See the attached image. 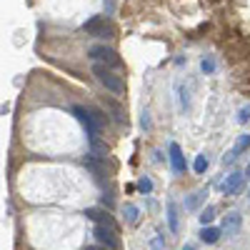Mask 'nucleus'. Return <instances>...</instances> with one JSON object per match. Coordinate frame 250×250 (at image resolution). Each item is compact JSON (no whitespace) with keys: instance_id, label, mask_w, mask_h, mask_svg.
<instances>
[{"instance_id":"18","label":"nucleus","mask_w":250,"mask_h":250,"mask_svg":"<svg viewBox=\"0 0 250 250\" xmlns=\"http://www.w3.org/2000/svg\"><path fill=\"white\" fill-rule=\"evenodd\" d=\"M123 213H125V218H128V223H138V208L135 205L128 203V205L123 208Z\"/></svg>"},{"instance_id":"17","label":"nucleus","mask_w":250,"mask_h":250,"mask_svg":"<svg viewBox=\"0 0 250 250\" xmlns=\"http://www.w3.org/2000/svg\"><path fill=\"white\" fill-rule=\"evenodd\" d=\"M193 170H195L198 175H203V173L208 170V158H205V155H198V158H195V163H193Z\"/></svg>"},{"instance_id":"20","label":"nucleus","mask_w":250,"mask_h":250,"mask_svg":"<svg viewBox=\"0 0 250 250\" xmlns=\"http://www.w3.org/2000/svg\"><path fill=\"white\" fill-rule=\"evenodd\" d=\"M245 120H250V105L240 110V123H245Z\"/></svg>"},{"instance_id":"4","label":"nucleus","mask_w":250,"mask_h":250,"mask_svg":"<svg viewBox=\"0 0 250 250\" xmlns=\"http://www.w3.org/2000/svg\"><path fill=\"white\" fill-rule=\"evenodd\" d=\"M88 58L93 62H100V65H105V68H120L123 65V60L118 58V53L108 45H93L88 50Z\"/></svg>"},{"instance_id":"2","label":"nucleus","mask_w":250,"mask_h":250,"mask_svg":"<svg viewBox=\"0 0 250 250\" xmlns=\"http://www.w3.org/2000/svg\"><path fill=\"white\" fill-rule=\"evenodd\" d=\"M83 33L90 35V38H113L115 28L103 15H93V18H88L85 23H83Z\"/></svg>"},{"instance_id":"22","label":"nucleus","mask_w":250,"mask_h":250,"mask_svg":"<svg viewBox=\"0 0 250 250\" xmlns=\"http://www.w3.org/2000/svg\"><path fill=\"white\" fill-rule=\"evenodd\" d=\"M243 175H245V178H250V165H248V170H245V173H243Z\"/></svg>"},{"instance_id":"12","label":"nucleus","mask_w":250,"mask_h":250,"mask_svg":"<svg viewBox=\"0 0 250 250\" xmlns=\"http://www.w3.org/2000/svg\"><path fill=\"white\" fill-rule=\"evenodd\" d=\"M168 225H170L173 233H178V228H180V225H178V208H175L173 200L168 203Z\"/></svg>"},{"instance_id":"13","label":"nucleus","mask_w":250,"mask_h":250,"mask_svg":"<svg viewBox=\"0 0 250 250\" xmlns=\"http://www.w3.org/2000/svg\"><path fill=\"white\" fill-rule=\"evenodd\" d=\"M198 218H200L203 228H205V225H210V223H213V218H215V205H208V208H203V213H200Z\"/></svg>"},{"instance_id":"23","label":"nucleus","mask_w":250,"mask_h":250,"mask_svg":"<svg viewBox=\"0 0 250 250\" xmlns=\"http://www.w3.org/2000/svg\"><path fill=\"white\" fill-rule=\"evenodd\" d=\"M183 250H195V248H193V245H185V248H183Z\"/></svg>"},{"instance_id":"8","label":"nucleus","mask_w":250,"mask_h":250,"mask_svg":"<svg viewBox=\"0 0 250 250\" xmlns=\"http://www.w3.org/2000/svg\"><path fill=\"white\" fill-rule=\"evenodd\" d=\"M168 153H170V168H173V173H185L188 170V163H185V155L180 150V145L178 143H170Z\"/></svg>"},{"instance_id":"21","label":"nucleus","mask_w":250,"mask_h":250,"mask_svg":"<svg viewBox=\"0 0 250 250\" xmlns=\"http://www.w3.org/2000/svg\"><path fill=\"white\" fill-rule=\"evenodd\" d=\"M203 70L205 73H213V60H203Z\"/></svg>"},{"instance_id":"6","label":"nucleus","mask_w":250,"mask_h":250,"mask_svg":"<svg viewBox=\"0 0 250 250\" xmlns=\"http://www.w3.org/2000/svg\"><path fill=\"white\" fill-rule=\"evenodd\" d=\"M85 218L93 220L95 225H105V228H113V230H118V225H115L110 210H100V208H85Z\"/></svg>"},{"instance_id":"11","label":"nucleus","mask_w":250,"mask_h":250,"mask_svg":"<svg viewBox=\"0 0 250 250\" xmlns=\"http://www.w3.org/2000/svg\"><path fill=\"white\" fill-rule=\"evenodd\" d=\"M220 228H213V225H205L203 230H200V240L203 243H208V245H213V243H218V238H220Z\"/></svg>"},{"instance_id":"5","label":"nucleus","mask_w":250,"mask_h":250,"mask_svg":"<svg viewBox=\"0 0 250 250\" xmlns=\"http://www.w3.org/2000/svg\"><path fill=\"white\" fill-rule=\"evenodd\" d=\"M95 240L103 245V248H108V250H120V238H118V230H113V228H105V225H95V230H93Z\"/></svg>"},{"instance_id":"7","label":"nucleus","mask_w":250,"mask_h":250,"mask_svg":"<svg viewBox=\"0 0 250 250\" xmlns=\"http://www.w3.org/2000/svg\"><path fill=\"white\" fill-rule=\"evenodd\" d=\"M83 165H85V168L93 173V180L103 185V175H105V163H103V158H98V155L90 153V155L83 158Z\"/></svg>"},{"instance_id":"16","label":"nucleus","mask_w":250,"mask_h":250,"mask_svg":"<svg viewBox=\"0 0 250 250\" xmlns=\"http://www.w3.org/2000/svg\"><path fill=\"white\" fill-rule=\"evenodd\" d=\"M205 195H208V190H198L193 198H188V200H185V208H190V210H193V208H198V203L205 200Z\"/></svg>"},{"instance_id":"15","label":"nucleus","mask_w":250,"mask_h":250,"mask_svg":"<svg viewBox=\"0 0 250 250\" xmlns=\"http://www.w3.org/2000/svg\"><path fill=\"white\" fill-rule=\"evenodd\" d=\"M138 190H140L143 195H150V193H153V180H150L148 175H143V178L138 180Z\"/></svg>"},{"instance_id":"19","label":"nucleus","mask_w":250,"mask_h":250,"mask_svg":"<svg viewBox=\"0 0 250 250\" xmlns=\"http://www.w3.org/2000/svg\"><path fill=\"white\" fill-rule=\"evenodd\" d=\"M108 105L113 108V113H115V120H118V123H125V118H123V108L118 105V103H113V100H108Z\"/></svg>"},{"instance_id":"9","label":"nucleus","mask_w":250,"mask_h":250,"mask_svg":"<svg viewBox=\"0 0 250 250\" xmlns=\"http://www.w3.org/2000/svg\"><path fill=\"white\" fill-rule=\"evenodd\" d=\"M243 178H245V175H243V173H238V170L228 175V178L223 180V185H220V188H223V195H235V190L240 188Z\"/></svg>"},{"instance_id":"3","label":"nucleus","mask_w":250,"mask_h":250,"mask_svg":"<svg viewBox=\"0 0 250 250\" xmlns=\"http://www.w3.org/2000/svg\"><path fill=\"white\" fill-rule=\"evenodd\" d=\"M73 115L80 120V125L85 128V135H88V143L90 145H95V143H100L98 140V135H100V125L95 123V118H93V113L90 110H85L83 105H75L73 108Z\"/></svg>"},{"instance_id":"10","label":"nucleus","mask_w":250,"mask_h":250,"mask_svg":"<svg viewBox=\"0 0 250 250\" xmlns=\"http://www.w3.org/2000/svg\"><path fill=\"white\" fill-rule=\"evenodd\" d=\"M238 228H240V215H238V213L225 215V220H223V233H225L228 238H233V235L238 233Z\"/></svg>"},{"instance_id":"1","label":"nucleus","mask_w":250,"mask_h":250,"mask_svg":"<svg viewBox=\"0 0 250 250\" xmlns=\"http://www.w3.org/2000/svg\"><path fill=\"white\" fill-rule=\"evenodd\" d=\"M93 75L100 80V85L105 88V90H110L113 95H123V93H125V83H123V78L115 75L110 68L100 65V62H93Z\"/></svg>"},{"instance_id":"14","label":"nucleus","mask_w":250,"mask_h":250,"mask_svg":"<svg viewBox=\"0 0 250 250\" xmlns=\"http://www.w3.org/2000/svg\"><path fill=\"white\" fill-rule=\"evenodd\" d=\"M248 148H250V135L245 133V135H240V140L235 143V148H233V155L238 158V155H240L243 150H248Z\"/></svg>"}]
</instances>
